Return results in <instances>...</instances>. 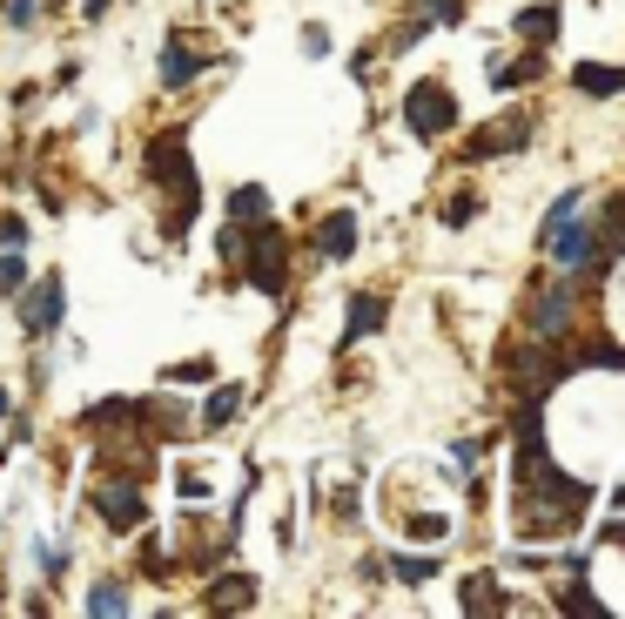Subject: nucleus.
I'll list each match as a JSON object with an SVG mask.
<instances>
[{
    "label": "nucleus",
    "mask_w": 625,
    "mask_h": 619,
    "mask_svg": "<svg viewBox=\"0 0 625 619\" xmlns=\"http://www.w3.org/2000/svg\"><path fill=\"white\" fill-rule=\"evenodd\" d=\"M21 324H27V337H48L54 324H61V277H41L27 290V303H21Z\"/></svg>",
    "instance_id": "3"
},
{
    "label": "nucleus",
    "mask_w": 625,
    "mask_h": 619,
    "mask_svg": "<svg viewBox=\"0 0 625 619\" xmlns=\"http://www.w3.org/2000/svg\"><path fill=\"white\" fill-rule=\"evenodd\" d=\"M471 209H478V203H471V196H457V203H451V216H444V222H451V229H464V222H471Z\"/></svg>",
    "instance_id": "20"
},
{
    "label": "nucleus",
    "mask_w": 625,
    "mask_h": 619,
    "mask_svg": "<svg viewBox=\"0 0 625 619\" xmlns=\"http://www.w3.org/2000/svg\"><path fill=\"white\" fill-rule=\"evenodd\" d=\"M195 74H203V54H188L182 41H169L162 48V88H188Z\"/></svg>",
    "instance_id": "7"
},
{
    "label": "nucleus",
    "mask_w": 625,
    "mask_h": 619,
    "mask_svg": "<svg viewBox=\"0 0 625 619\" xmlns=\"http://www.w3.org/2000/svg\"><path fill=\"white\" fill-rule=\"evenodd\" d=\"M383 330V296L377 290H357L350 296V324H343V337H336V351H350V343H364V337H377Z\"/></svg>",
    "instance_id": "4"
},
{
    "label": "nucleus",
    "mask_w": 625,
    "mask_h": 619,
    "mask_svg": "<svg viewBox=\"0 0 625 619\" xmlns=\"http://www.w3.org/2000/svg\"><path fill=\"white\" fill-rule=\"evenodd\" d=\"M243 263H249V277H256V290H269V296H283V236H277V222H256V243L243 250Z\"/></svg>",
    "instance_id": "2"
},
{
    "label": "nucleus",
    "mask_w": 625,
    "mask_h": 619,
    "mask_svg": "<svg viewBox=\"0 0 625 619\" xmlns=\"http://www.w3.org/2000/svg\"><path fill=\"white\" fill-rule=\"evenodd\" d=\"M404 122H410V135L438 142V135L457 122V101H451V88H444V82H417V88L404 95Z\"/></svg>",
    "instance_id": "1"
},
{
    "label": "nucleus",
    "mask_w": 625,
    "mask_h": 619,
    "mask_svg": "<svg viewBox=\"0 0 625 619\" xmlns=\"http://www.w3.org/2000/svg\"><path fill=\"white\" fill-rule=\"evenodd\" d=\"M101 519H108V525H142V491L108 485V491H101Z\"/></svg>",
    "instance_id": "8"
},
{
    "label": "nucleus",
    "mask_w": 625,
    "mask_h": 619,
    "mask_svg": "<svg viewBox=\"0 0 625 619\" xmlns=\"http://www.w3.org/2000/svg\"><path fill=\"white\" fill-rule=\"evenodd\" d=\"M27 283V263H21V250H0V296H14Z\"/></svg>",
    "instance_id": "11"
},
{
    "label": "nucleus",
    "mask_w": 625,
    "mask_h": 619,
    "mask_svg": "<svg viewBox=\"0 0 625 619\" xmlns=\"http://www.w3.org/2000/svg\"><path fill=\"white\" fill-rule=\"evenodd\" d=\"M236 404H243V391H236V384H229V391H216V398H209L203 424H229V417H236Z\"/></svg>",
    "instance_id": "12"
},
{
    "label": "nucleus",
    "mask_w": 625,
    "mask_h": 619,
    "mask_svg": "<svg viewBox=\"0 0 625 619\" xmlns=\"http://www.w3.org/2000/svg\"><path fill=\"white\" fill-rule=\"evenodd\" d=\"M417 8H424V21H457L464 14L457 0H417ZM424 21H417V34H424Z\"/></svg>",
    "instance_id": "14"
},
{
    "label": "nucleus",
    "mask_w": 625,
    "mask_h": 619,
    "mask_svg": "<svg viewBox=\"0 0 625 619\" xmlns=\"http://www.w3.org/2000/svg\"><path fill=\"white\" fill-rule=\"evenodd\" d=\"M559 27V8H525L518 14V34H552Z\"/></svg>",
    "instance_id": "13"
},
{
    "label": "nucleus",
    "mask_w": 625,
    "mask_h": 619,
    "mask_svg": "<svg viewBox=\"0 0 625 619\" xmlns=\"http://www.w3.org/2000/svg\"><path fill=\"white\" fill-rule=\"evenodd\" d=\"M101 8H108V0H88V14H101Z\"/></svg>",
    "instance_id": "22"
},
{
    "label": "nucleus",
    "mask_w": 625,
    "mask_h": 619,
    "mask_svg": "<svg viewBox=\"0 0 625 619\" xmlns=\"http://www.w3.org/2000/svg\"><path fill=\"white\" fill-rule=\"evenodd\" d=\"M203 377H209V364H203V357H195V364H175V371H169V384H203Z\"/></svg>",
    "instance_id": "18"
},
{
    "label": "nucleus",
    "mask_w": 625,
    "mask_h": 619,
    "mask_svg": "<svg viewBox=\"0 0 625 619\" xmlns=\"http://www.w3.org/2000/svg\"><path fill=\"white\" fill-rule=\"evenodd\" d=\"M565 330H572V283L544 290L538 310H531V337H565Z\"/></svg>",
    "instance_id": "5"
},
{
    "label": "nucleus",
    "mask_w": 625,
    "mask_h": 619,
    "mask_svg": "<svg viewBox=\"0 0 625 619\" xmlns=\"http://www.w3.org/2000/svg\"><path fill=\"white\" fill-rule=\"evenodd\" d=\"M0 417H8V391H0Z\"/></svg>",
    "instance_id": "23"
},
{
    "label": "nucleus",
    "mask_w": 625,
    "mask_h": 619,
    "mask_svg": "<svg viewBox=\"0 0 625 619\" xmlns=\"http://www.w3.org/2000/svg\"><path fill=\"white\" fill-rule=\"evenodd\" d=\"M243 250H249V243H243V229L229 222V229H222V263H243Z\"/></svg>",
    "instance_id": "16"
},
{
    "label": "nucleus",
    "mask_w": 625,
    "mask_h": 619,
    "mask_svg": "<svg viewBox=\"0 0 625 619\" xmlns=\"http://www.w3.org/2000/svg\"><path fill=\"white\" fill-rule=\"evenodd\" d=\"M0 243L21 250V243H27V222H21V216H8V222H0Z\"/></svg>",
    "instance_id": "19"
},
{
    "label": "nucleus",
    "mask_w": 625,
    "mask_h": 619,
    "mask_svg": "<svg viewBox=\"0 0 625 619\" xmlns=\"http://www.w3.org/2000/svg\"><path fill=\"white\" fill-rule=\"evenodd\" d=\"M317 250H323V256H350V250H357V216H350V209L323 216V229H317Z\"/></svg>",
    "instance_id": "6"
},
{
    "label": "nucleus",
    "mask_w": 625,
    "mask_h": 619,
    "mask_svg": "<svg viewBox=\"0 0 625 619\" xmlns=\"http://www.w3.org/2000/svg\"><path fill=\"white\" fill-rule=\"evenodd\" d=\"M229 222H236V229L269 222V196H262V189H236V196H229Z\"/></svg>",
    "instance_id": "9"
},
{
    "label": "nucleus",
    "mask_w": 625,
    "mask_h": 619,
    "mask_svg": "<svg viewBox=\"0 0 625 619\" xmlns=\"http://www.w3.org/2000/svg\"><path fill=\"white\" fill-rule=\"evenodd\" d=\"M390 566H397V579H410V586H417V579H431V572H438L431 559H390Z\"/></svg>",
    "instance_id": "15"
},
{
    "label": "nucleus",
    "mask_w": 625,
    "mask_h": 619,
    "mask_svg": "<svg viewBox=\"0 0 625 619\" xmlns=\"http://www.w3.org/2000/svg\"><path fill=\"white\" fill-rule=\"evenodd\" d=\"M128 599L122 593H114V586H95V599H88V612H122Z\"/></svg>",
    "instance_id": "17"
},
{
    "label": "nucleus",
    "mask_w": 625,
    "mask_h": 619,
    "mask_svg": "<svg viewBox=\"0 0 625 619\" xmlns=\"http://www.w3.org/2000/svg\"><path fill=\"white\" fill-rule=\"evenodd\" d=\"M8 21L14 27H34V0H8Z\"/></svg>",
    "instance_id": "21"
},
{
    "label": "nucleus",
    "mask_w": 625,
    "mask_h": 619,
    "mask_svg": "<svg viewBox=\"0 0 625 619\" xmlns=\"http://www.w3.org/2000/svg\"><path fill=\"white\" fill-rule=\"evenodd\" d=\"M572 82H578L585 95H618V88H625V68H578Z\"/></svg>",
    "instance_id": "10"
}]
</instances>
